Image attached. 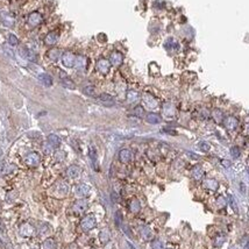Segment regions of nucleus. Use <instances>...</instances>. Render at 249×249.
Instances as JSON below:
<instances>
[{
	"label": "nucleus",
	"instance_id": "nucleus-24",
	"mask_svg": "<svg viewBox=\"0 0 249 249\" xmlns=\"http://www.w3.org/2000/svg\"><path fill=\"white\" fill-rule=\"evenodd\" d=\"M139 98V94H138V92H135V91H129L128 93H127V99H128V101H135L136 99Z\"/></svg>",
	"mask_w": 249,
	"mask_h": 249
},
{
	"label": "nucleus",
	"instance_id": "nucleus-11",
	"mask_svg": "<svg viewBox=\"0 0 249 249\" xmlns=\"http://www.w3.org/2000/svg\"><path fill=\"white\" fill-rule=\"evenodd\" d=\"M20 54H21V56L23 57V58H26V59H29V61H36V56H35V54L33 53V51H30L29 49H27V48H20Z\"/></svg>",
	"mask_w": 249,
	"mask_h": 249
},
{
	"label": "nucleus",
	"instance_id": "nucleus-22",
	"mask_svg": "<svg viewBox=\"0 0 249 249\" xmlns=\"http://www.w3.org/2000/svg\"><path fill=\"white\" fill-rule=\"evenodd\" d=\"M62 84H63V86L66 87V88H70V90H74L75 88V83L71 80V79H69V78H63V80H62Z\"/></svg>",
	"mask_w": 249,
	"mask_h": 249
},
{
	"label": "nucleus",
	"instance_id": "nucleus-14",
	"mask_svg": "<svg viewBox=\"0 0 249 249\" xmlns=\"http://www.w3.org/2000/svg\"><path fill=\"white\" fill-rule=\"evenodd\" d=\"M58 40V34L56 32H50L49 34H47L45 36V43L47 44H55Z\"/></svg>",
	"mask_w": 249,
	"mask_h": 249
},
{
	"label": "nucleus",
	"instance_id": "nucleus-10",
	"mask_svg": "<svg viewBox=\"0 0 249 249\" xmlns=\"http://www.w3.org/2000/svg\"><path fill=\"white\" fill-rule=\"evenodd\" d=\"M119 160L122 163H129L132 160V152L128 149H122L119 152Z\"/></svg>",
	"mask_w": 249,
	"mask_h": 249
},
{
	"label": "nucleus",
	"instance_id": "nucleus-8",
	"mask_svg": "<svg viewBox=\"0 0 249 249\" xmlns=\"http://www.w3.org/2000/svg\"><path fill=\"white\" fill-rule=\"evenodd\" d=\"M238 125H239V121L236 118L234 117H228L227 119H225V126L226 128L229 130H234L238 128Z\"/></svg>",
	"mask_w": 249,
	"mask_h": 249
},
{
	"label": "nucleus",
	"instance_id": "nucleus-34",
	"mask_svg": "<svg viewBox=\"0 0 249 249\" xmlns=\"http://www.w3.org/2000/svg\"><path fill=\"white\" fill-rule=\"evenodd\" d=\"M247 170H248V172H249V168H248V169H247Z\"/></svg>",
	"mask_w": 249,
	"mask_h": 249
},
{
	"label": "nucleus",
	"instance_id": "nucleus-4",
	"mask_svg": "<svg viewBox=\"0 0 249 249\" xmlns=\"http://www.w3.org/2000/svg\"><path fill=\"white\" fill-rule=\"evenodd\" d=\"M42 20H43L42 15H41L40 13H37V12H33V13L29 14V16H28V23H29L30 26H33V27L40 25V23L42 22Z\"/></svg>",
	"mask_w": 249,
	"mask_h": 249
},
{
	"label": "nucleus",
	"instance_id": "nucleus-33",
	"mask_svg": "<svg viewBox=\"0 0 249 249\" xmlns=\"http://www.w3.org/2000/svg\"><path fill=\"white\" fill-rule=\"evenodd\" d=\"M246 130H247V133L249 134V123L247 125V126H246Z\"/></svg>",
	"mask_w": 249,
	"mask_h": 249
},
{
	"label": "nucleus",
	"instance_id": "nucleus-28",
	"mask_svg": "<svg viewBox=\"0 0 249 249\" xmlns=\"http://www.w3.org/2000/svg\"><path fill=\"white\" fill-rule=\"evenodd\" d=\"M130 210H132L133 212H138V211L140 210V203H139L138 200H133L132 204H130Z\"/></svg>",
	"mask_w": 249,
	"mask_h": 249
},
{
	"label": "nucleus",
	"instance_id": "nucleus-19",
	"mask_svg": "<svg viewBox=\"0 0 249 249\" xmlns=\"http://www.w3.org/2000/svg\"><path fill=\"white\" fill-rule=\"evenodd\" d=\"M144 103H146V105H147L148 107H150V109H154V107H156V106H157L156 100H155L152 96H148V94H146V96H144Z\"/></svg>",
	"mask_w": 249,
	"mask_h": 249
},
{
	"label": "nucleus",
	"instance_id": "nucleus-13",
	"mask_svg": "<svg viewBox=\"0 0 249 249\" xmlns=\"http://www.w3.org/2000/svg\"><path fill=\"white\" fill-rule=\"evenodd\" d=\"M79 173H80V168L77 166V165H71V166L68 168V170H66V175H68L69 177H71V178H76V177H78Z\"/></svg>",
	"mask_w": 249,
	"mask_h": 249
},
{
	"label": "nucleus",
	"instance_id": "nucleus-25",
	"mask_svg": "<svg viewBox=\"0 0 249 249\" xmlns=\"http://www.w3.org/2000/svg\"><path fill=\"white\" fill-rule=\"evenodd\" d=\"M83 92L85 93V94H87V96H94V93H96V88L93 86H86L83 88Z\"/></svg>",
	"mask_w": 249,
	"mask_h": 249
},
{
	"label": "nucleus",
	"instance_id": "nucleus-32",
	"mask_svg": "<svg viewBox=\"0 0 249 249\" xmlns=\"http://www.w3.org/2000/svg\"><path fill=\"white\" fill-rule=\"evenodd\" d=\"M222 163H224L225 166H229L230 165V162H228V161H222Z\"/></svg>",
	"mask_w": 249,
	"mask_h": 249
},
{
	"label": "nucleus",
	"instance_id": "nucleus-3",
	"mask_svg": "<svg viewBox=\"0 0 249 249\" xmlns=\"http://www.w3.org/2000/svg\"><path fill=\"white\" fill-rule=\"evenodd\" d=\"M109 68H111V63L105 58H101L97 62V70L103 75H106L109 72Z\"/></svg>",
	"mask_w": 249,
	"mask_h": 249
},
{
	"label": "nucleus",
	"instance_id": "nucleus-2",
	"mask_svg": "<svg viewBox=\"0 0 249 249\" xmlns=\"http://www.w3.org/2000/svg\"><path fill=\"white\" fill-rule=\"evenodd\" d=\"M62 61H63V64L66 68H72L75 65V62H76V56L70 51H66L62 56Z\"/></svg>",
	"mask_w": 249,
	"mask_h": 249
},
{
	"label": "nucleus",
	"instance_id": "nucleus-20",
	"mask_svg": "<svg viewBox=\"0 0 249 249\" xmlns=\"http://www.w3.org/2000/svg\"><path fill=\"white\" fill-rule=\"evenodd\" d=\"M48 56H49V58L50 59H53V61H57L58 58H59V56H61V51L58 50V49H51V50H49L48 51Z\"/></svg>",
	"mask_w": 249,
	"mask_h": 249
},
{
	"label": "nucleus",
	"instance_id": "nucleus-12",
	"mask_svg": "<svg viewBox=\"0 0 249 249\" xmlns=\"http://www.w3.org/2000/svg\"><path fill=\"white\" fill-rule=\"evenodd\" d=\"M75 191H76V195H77L84 197V195H88L90 187H88L87 185H85V184H80V185H78V186H76Z\"/></svg>",
	"mask_w": 249,
	"mask_h": 249
},
{
	"label": "nucleus",
	"instance_id": "nucleus-31",
	"mask_svg": "<svg viewBox=\"0 0 249 249\" xmlns=\"http://www.w3.org/2000/svg\"><path fill=\"white\" fill-rule=\"evenodd\" d=\"M199 147H200V149H203L204 152H208V150H210V146H208L206 142H200V143H199Z\"/></svg>",
	"mask_w": 249,
	"mask_h": 249
},
{
	"label": "nucleus",
	"instance_id": "nucleus-15",
	"mask_svg": "<svg viewBox=\"0 0 249 249\" xmlns=\"http://www.w3.org/2000/svg\"><path fill=\"white\" fill-rule=\"evenodd\" d=\"M48 142H49V144H50L51 147L57 148V147L61 144V139H59L56 134H50V135L48 136Z\"/></svg>",
	"mask_w": 249,
	"mask_h": 249
},
{
	"label": "nucleus",
	"instance_id": "nucleus-29",
	"mask_svg": "<svg viewBox=\"0 0 249 249\" xmlns=\"http://www.w3.org/2000/svg\"><path fill=\"white\" fill-rule=\"evenodd\" d=\"M134 114H135L136 117H142V115L144 114V109H143V107L136 106V107L134 109Z\"/></svg>",
	"mask_w": 249,
	"mask_h": 249
},
{
	"label": "nucleus",
	"instance_id": "nucleus-6",
	"mask_svg": "<svg viewBox=\"0 0 249 249\" xmlns=\"http://www.w3.org/2000/svg\"><path fill=\"white\" fill-rule=\"evenodd\" d=\"M96 225V219L93 216H87L84 218V220L82 221V227L84 228L85 230H88Z\"/></svg>",
	"mask_w": 249,
	"mask_h": 249
},
{
	"label": "nucleus",
	"instance_id": "nucleus-30",
	"mask_svg": "<svg viewBox=\"0 0 249 249\" xmlns=\"http://www.w3.org/2000/svg\"><path fill=\"white\" fill-rule=\"evenodd\" d=\"M230 154H232V156L234 157V158H238L239 156H240V149H239V147H232V149H230Z\"/></svg>",
	"mask_w": 249,
	"mask_h": 249
},
{
	"label": "nucleus",
	"instance_id": "nucleus-26",
	"mask_svg": "<svg viewBox=\"0 0 249 249\" xmlns=\"http://www.w3.org/2000/svg\"><path fill=\"white\" fill-rule=\"evenodd\" d=\"M8 42H10L11 45H18V44H19V40H18V37H16L15 35L10 34V35H8Z\"/></svg>",
	"mask_w": 249,
	"mask_h": 249
},
{
	"label": "nucleus",
	"instance_id": "nucleus-18",
	"mask_svg": "<svg viewBox=\"0 0 249 249\" xmlns=\"http://www.w3.org/2000/svg\"><path fill=\"white\" fill-rule=\"evenodd\" d=\"M90 158H91V161H92V164L94 165V169L98 170L97 152H96V149H94L93 147H91V148H90Z\"/></svg>",
	"mask_w": 249,
	"mask_h": 249
},
{
	"label": "nucleus",
	"instance_id": "nucleus-21",
	"mask_svg": "<svg viewBox=\"0 0 249 249\" xmlns=\"http://www.w3.org/2000/svg\"><path fill=\"white\" fill-rule=\"evenodd\" d=\"M1 20L4 22V25H6V26H13L14 25V19L10 14H2V19Z\"/></svg>",
	"mask_w": 249,
	"mask_h": 249
},
{
	"label": "nucleus",
	"instance_id": "nucleus-1",
	"mask_svg": "<svg viewBox=\"0 0 249 249\" xmlns=\"http://www.w3.org/2000/svg\"><path fill=\"white\" fill-rule=\"evenodd\" d=\"M25 162L29 166H36L40 163V155L37 152H30L25 157Z\"/></svg>",
	"mask_w": 249,
	"mask_h": 249
},
{
	"label": "nucleus",
	"instance_id": "nucleus-17",
	"mask_svg": "<svg viewBox=\"0 0 249 249\" xmlns=\"http://www.w3.org/2000/svg\"><path fill=\"white\" fill-rule=\"evenodd\" d=\"M146 120H147V122L155 125V123H160L161 122V117L158 114H155V113H149L146 117Z\"/></svg>",
	"mask_w": 249,
	"mask_h": 249
},
{
	"label": "nucleus",
	"instance_id": "nucleus-9",
	"mask_svg": "<svg viewBox=\"0 0 249 249\" xmlns=\"http://www.w3.org/2000/svg\"><path fill=\"white\" fill-rule=\"evenodd\" d=\"M87 208V201L86 200H77L74 204V211L76 213H82Z\"/></svg>",
	"mask_w": 249,
	"mask_h": 249
},
{
	"label": "nucleus",
	"instance_id": "nucleus-16",
	"mask_svg": "<svg viewBox=\"0 0 249 249\" xmlns=\"http://www.w3.org/2000/svg\"><path fill=\"white\" fill-rule=\"evenodd\" d=\"M39 79L41 80V83L43 85H45V86H51L53 85V78L49 76V75H47V74H41L39 76Z\"/></svg>",
	"mask_w": 249,
	"mask_h": 249
},
{
	"label": "nucleus",
	"instance_id": "nucleus-27",
	"mask_svg": "<svg viewBox=\"0 0 249 249\" xmlns=\"http://www.w3.org/2000/svg\"><path fill=\"white\" fill-rule=\"evenodd\" d=\"M213 118H214V120H216L217 122H221V121H222V113H221L220 111L216 109V111L213 112Z\"/></svg>",
	"mask_w": 249,
	"mask_h": 249
},
{
	"label": "nucleus",
	"instance_id": "nucleus-5",
	"mask_svg": "<svg viewBox=\"0 0 249 249\" xmlns=\"http://www.w3.org/2000/svg\"><path fill=\"white\" fill-rule=\"evenodd\" d=\"M122 62H123V56L121 53H119V51L112 53L111 57H109V63L111 64H113L114 66H119V65H121Z\"/></svg>",
	"mask_w": 249,
	"mask_h": 249
},
{
	"label": "nucleus",
	"instance_id": "nucleus-7",
	"mask_svg": "<svg viewBox=\"0 0 249 249\" xmlns=\"http://www.w3.org/2000/svg\"><path fill=\"white\" fill-rule=\"evenodd\" d=\"M98 100L100 101V104L105 105V106H113L114 105V100H113V97L109 96V94H106V93H103L98 97Z\"/></svg>",
	"mask_w": 249,
	"mask_h": 249
},
{
	"label": "nucleus",
	"instance_id": "nucleus-23",
	"mask_svg": "<svg viewBox=\"0 0 249 249\" xmlns=\"http://www.w3.org/2000/svg\"><path fill=\"white\" fill-rule=\"evenodd\" d=\"M192 173H193V177H195V179H199V178H201V177L204 176L203 170H201L199 166H195V169H193V171H192Z\"/></svg>",
	"mask_w": 249,
	"mask_h": 249
}]
</instances>
